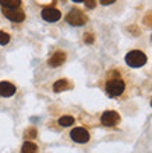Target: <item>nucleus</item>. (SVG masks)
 I'll use <instances>...</instances> for the list:
<instances>
[{
  "instance_id": "1",
  "label": "nucleus",
  "mask_w": 152,
  "mask_h": 153,
  "mask_svg": "<svg viewBox=\"0 0 152 153\" xmlns=\"http://www.w3.org/2000/svg\"><path fill=\"white\" fill-rule=\"evenodd\" d=\"M103 91L109 97L126 100L131 96L133 85L126 73L119 68H112L108 71L103 81Z\"/></svg>"
},
{
  "instance_id": "2",
  "label": "nucleus",
  "mask_w": 152,
  "mask_h": 153,
  "mask_svg": "<svg viewBox=\"0 0 152 153\" xmlns=\"http://www.w3.org/2000/svg\"><path fill=\"white\" fill-rule=\"evenodd\" d=\"M126 63L128 67L138 68V67H142L147 64V56L141 50H131L126 54Z\"/></svg>"
},
{
  "instance_id": "3",
  "label": "nucleus",
  "mask_w": 152,
  "mask_h": 153,
  "mask_svg": "<svg viewBox=\"0 0 152 153\" xmlns=\"http://www.w3.org/2000/svg\"><path fill=\"white\" fill-rule=\"evenodd\" d=\"M66 21H67L68 24L74 25V27H81V25L87 24L88 17L85 16L81 10H78V8H73V10H70V11L67 13V16H66Z\"/></svg>"
},
{
  "instance_id": "4",
  "label": "nucleus",
  "mask_w": 152,
  "mask_h": 153,
  "mask_svg": "<svg viewBox=\"0 0 152 153\" xmlns=\"http://www.w3.org/2000/svg\"><path fill=\"white\" fill-rule=\"evenodd\" d=\"M120 114L115 110H106L100 116V124L105 125V127H116V125L120 124Z\"/></svg>"
},
{
  "instance_id": "5",
  "label": "nucleus",
  "mask_w": 152,
  "mask_h": 153,
  "mask_svg": "<svg viewBox=\"0 0 152 153\" xmlns=\"http://www.w3.org/2000/svg\"><path fill=\"white\" fill-rule=\"evenodd\" d=\"M70 138H71V141L77 142V143H87L89 141L91 135L82 127H76V128H73L70 131Z\"/></svg>"
},
{
  "instance_id": "6",
  "label": "nucleus",
  "mask_w": 152,
  "mask_h": 153,
  "mask_svg": "<svg viewBox=\"0 0 152 153\" xmlns=\"http://www.w3.org/2000/svg\"><path fill=\"white\" fill-rule=\"evenodd\" d=\"M3 16L7 18V20L13 21V22H22L25 20V13L24 10H21L20 7L16 8H3Z\"/></svg>"
},
{
  "instance_id": "7",
  "label": "nucleus",
  "mask_w": 152,
  "mask_h": 153,
  "mask_svg": "<svg viewBox=\"0 0 152 153\" xmlns=\"http://www.w3.org/2000/svg\"><path fill=\"white\" fill-rule=\"evenodd\" d=\"M40 16L43 18L45 21H48V22H56L61 18V13L55 7H46L42 10L40 13Z\"/></svg>"
},
{
  "instance_id": "8",
  "label": "nucleus",
  "mask_w": 152,
  "mask_h": 153,
  "mask_svg": "<svg viewBox=\"0 0 152 153\" xmlns=\"http://www.w3.org/2000/svg\"><path fill=\"white\" fill-rule=\"evenodd\" d=\"M16 86L11 84V82H7V81H1L0 82V96L1 97H10L16 93Z\"/></svg>"
},
{
  "instance_id": "9",
  "label": "nucleus",
  "mask_w": 152,
  "mask_h": 153,
  "mask_svg": "<svg viewBox=\"0 0 152 153\" xmlns=\"http://www.w3.org/2000/svg\"><path fill=\"white\" fill-rule=\"evenodd\" d=\"M66 61V53L61 52V50H57V52H55L52 54V57L49 59V65L50 67H59V65H61Z\"/></svg>"
},
{
  "instance_id": "10",
  "label": "nucleus",
  "mask_w": 152,
  "mask_h": 153,
  "mask_svg": "<svg viewBox=\"0 0 152 153\" xmlns=\"http://www.w3.org/2000/svg\"><path fill=\"white\" fill-rule=\"evenodd\" d=\"M71 88V84L68 82L66 78H61V79H57L55 84H53V91L55 92H63V91H67V89Z\"/></svg>"
},
{
  "instance_id": "11",
  "label": "nucleus",
  "mask_w": 152,
  "mask_h": 153,
  "mask_svg": "<svg viewBox=\"0 0 152 153\" xmlns=\"http://www.w3.org/2000/svg\"><path fill=\"white\" fill-rule=\"evenodd\" d=\"M39 148L36 145L35 142H31V141H25L21 146V150L20 153H38Z\"/></svg>"
},
{
  "instance_id": "12",
  "label": "nucleus",
  "mask_w": 152,
  "mask_h": 153,
  "mask_svg": "<svg viewBox=\"0 0 152 153\" xmlns=\"http://www.w3.org/2000/svg\"><path fill=\"white\" fill-rule=\"evenodd\" d=\"M21 0H0V6L3 8H16L20 7Z\"/></svg>"
},
{
  "instance_id": "13",
  "label": "nucleus",
  "mask_w": 152,
  "mask_h": 153,
  "mask_svg": "<svg viewBox=\"0 0 152 153\" xmlns=\"http://www.w3.org/2000/svg\"><path fill=\"white\" fill-rule=\"evenodd\" d=\"M74 117L73 116H63L59 118V124L61 125V127H70V125L74 124Z\"/></svg>"
},
{
  "instance_id": "14",
  "label": "nucleus",
  "mask_w": 152,
  "mask_h": 153,
  "mask_svg": "<svg viewBox=\"0 0 152 153\" xmlns=\"http://www.w3.org/2000/svg\"><path fill=\"white\" fill-rule=\"evenodd\" d=\"M10 42V35L7 32H3V31H0V45H7Z\"/></svg>"
},
{
  "instance_id": "15",
  "label": "nucleus",
  "mask_w": 152,
  "mask_h": 153,
  "mask_svg": "<svg viewBox=\"0 0 152 153\" xmlns=\"http://www.w3.org/2000/svg\"><path fill=\"white\" fill-rule=\"evenodd\" d=\"M25 137L27 138H35L36 137V129L35 128H28L25 131Z\"/></svg>"
},
{
  "instance_id": "16",
  "label": "nucleus",
  "mask_w": 152,
  "mask_h": 153,
  "mask_svg": "<svg viewBox=\"0 0 152 153\" xmlns=\"http://www.w3.org/2000/svg\"><path fill=\"white\" fill-rule=\"evenodd\" d=\"M95 4H96L95 0H85V6H87L88 8H94L95 7Z\"/></svg>"
},
{
  "instance_id": "17",
  "label": "nucleus",
  "mask_w": 152,
  "mask_h": 153,
  "mask_svg": "<svg viewBox=\"0 0 152 153\" xmlns=\"http://www.w3.org/2000/svg\"><path fill=\"white\" fill-rule=\"evenodd\" d=\"M85 42H87V43H92V42H94V36H92L91 33H87V36H85Z\"/></svg>"
},
{
  "instance_id": "18",
  "label": "nucleus",
  "mask_w": 152,
  "mask_h": 153,
  "mask_svg": "<svg viewBox=\"0 0 152 153\" xmlns=\"http://www.w3.org/2000/svg\"><path fill=\"white\" fill-rule=\"evenodd\" d=\"M99 1H100V4H103V6H108V4L115 3L116 0H99Z\"/></svg>"
},
{
  "instance_id": "19",
  "label": "nucleus",
  "mask_w": 152,
  "mask_h": 153,
  "mask_svg": "<svg viewBox=\"0 0 152 153\" xmlns=\"http://www.w3.org/2000/svg\"><path fill=\"white\" fill-rule=\"evenodd\" d=\"M73 1H76V3H82V1H85V0H73Z\"/></svg>"
},
{
  "instance_id": "20",
  "label": "nucleus",
  "mask_w": 152,
  "mask_h": 153,
  "mask_svg": "<svg viewBox=\"0 0 152 153\" xmlns=\"http://www.w3.org/2000/svg\"><path fill=\"white\" fill-rule=\"evenodd\" d=\"M151 106H152V99H151Z\"/></svg>"
}]
</instances>
